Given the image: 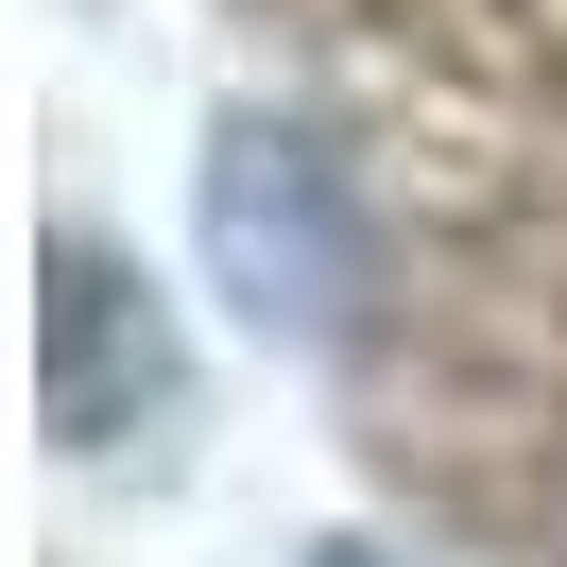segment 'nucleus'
Returning <instances> with one entry per match:
<instances>
[{
  "mask_svg": "<svg viewBox=\"0 0 567 567\" xmlns=\"http://www.w3.org/2000/svg\"><path fill=\"white\" fill-rule=\"evenodd\" d=\"M310 567H379V550H310Z\"/></svg>",
  "mask_w": 567,
  "mask_h": 567,
  "instance_id": "7ed1b4c3",
  "label": "nucleus"
},
{
  "mask_svg": "<svg viewBox=\"0 0 567 567\" xmlns=\"http://www.w3.org/2000/svg\"><path fill=\"white\" fill-rule=\"evenodd\" d=\"M138 413H173V327L86 241H52V430H70V447H121Z\"/></svg>",
  "mask_w": 567,
  "mask_h": 567,
  "instance_id": "f03ea898",
  "label": "nucleus"
},
{
  "mask_svg": "<svg viewBox=\"0 0 567 567\" xmlns=\"http://www.w3.org/2000/svg\"><path fill=\"white\" fill-rule=\"evenodd\" d=\"M207 258H224V292H241L258 327H344V276H361V241H344V189H327V155L310 138H276V121H224V155H207Z\"/></svg>",
  "mask_w": 567,
  "mask_h": 567,
  "instance_id": "f257e3e1",
  "label": "nucleus"
}]
</instances>
